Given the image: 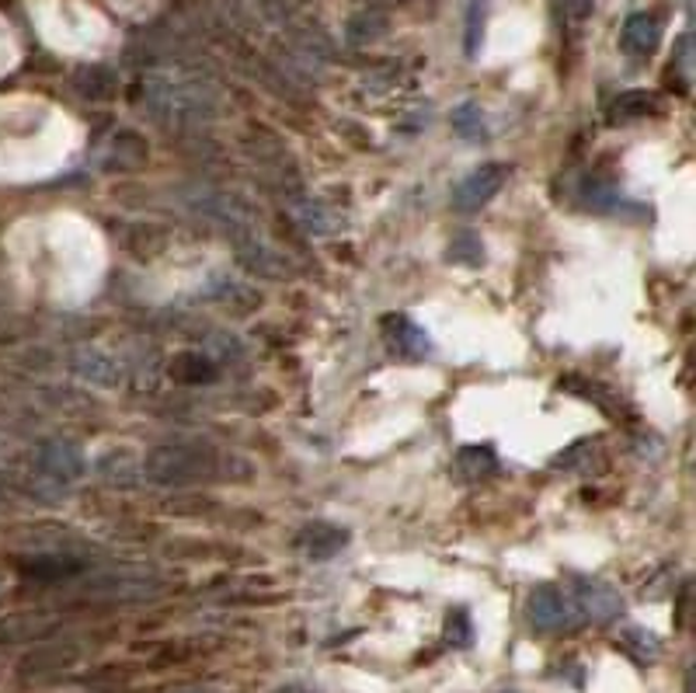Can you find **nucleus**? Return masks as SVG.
Here are the masks:
<instances>
[{
  "instance_id": "nucleus-1",
  "label": "nucleus",
  "mask_w": 696,
  "mask_h": 693,
  "mask_svg": "<svg viewBox=\"0 0 696 693\" xmlns=\"http://www.w3.org/2000/svg\"><path fill=\"white\" fill-rule=\"evenodd\" d=\"M147 470L161 485H189L209 474V461L198 450L189 446H161L147 457Z\"/></svg>"
},
{
  "instance_id": "nucleus-2",
  "label": "nucleus",
  "mask_w": 696,
  "mask_h": 693,
  "mask_svg": "<svg viewBox=\"0 0 696 693\" xmlns=\"http://www.w3.org/2000/svg\"><path fill=\"white\" fill-rule=\"evenodd\" d=\"M505 164H484L470 171L460 185H456L453 192V206L460 213H477L488 200H494V192H499L505 185Z\"/></svg>"
},
{
  "instance_id": "nucleus-3",
  "label": "nucleus",
  "mask_w": 696,
  "mask_h": 693,
  "mask_svg": "<svg viewBox=\"0 0 696 693\" xmlns=\"http://www.w3.org/2000/svg\"><path fill=\"white\" fill-rule=\"evenodd\" d=\"M38 470L49 474V478L56 481H73L84 474V457L81 450H77L73 443L67 440H53L46 443L43 450H38Z\"/></svg>"
},
{
  "instance_id": "nucleus-4",
  "label": "nucleus",
  "mask_w": 696,
  "mask_h": 693,
  "mask_svg": "<svg viewBox=\"0 0 696 693\" xmlns=\"http://www.w3.org/2000/svg\"><path fill=\"white\" fill-rule=\"evenodd\" d=\"M659 43H662V29H659V22H654L651 14L638 11V14H630L627 22H624V32H620L624 53H630V56H651L654 49H659Z\"/></svg>"
},
{
  "instance_id": "nucleus-5",
  "label": "nucleus",
  "mask_w": 696,
  "mask_h": 693,
  "mask_svg": "<svg viewBox=\"0 0 696 693\" xmlns=\"http://www.w3.org/2000/svg\"><path fill=\"white\" fill-rule=\"evenodd\" d=\"M345 544H349V533L334 523H310L300 537V550L310 561H331Z\"/></svg>"
},
{
  "instance_id": "nucleus-6",
  "label": "nucleus",
  "mask_w": 696,
  "mask_h": 693,
  "mask_svg": "<svg viewBox=\"0 0 696 693\" xmlns=\"http://www.w3.org/2000/svg\"><path fill=\"white\" fill-rule=\"evenodd\" d=\"M387 328V342L393 352H401V355H411V360H418V355H429V339H425V331L418 328L411 318H404V314H393V318L384 321Z\"/></svg>"
},
{
  "instance_id": "nucleus-7",
  "label": "nucleus",
  "mask_w": 696,
  "mask_h": 693,
  "mask_svg": "<svg viewBox=\"0 0 696 693\" xmlns=\"http://www.w3.org/2000/svg\"><path fill=\"white\" fill-rule=\"evenodd\" d=\"M571 617V606L561 597V589H536L529 597V621L536 627H564Z\"/></svg>"
},
{
  "instance_id": "nucleus-8",
  "label": "nucleus",
  "mask_w": 696,
  "mask_h": 693,
  "mask_svg": "<svg viewBox=\"0 0 696 693\" xmlns=\"http://www.w3.org/2000/svg\"><path fill=\"white\" fill-rule=\"evenodd\" d=\"M654 109H659V102H654V94H648V91H624V94L613 102L609 118H613V123H627V118L651 115Z\"/></svg>"
},
{
  "instance_id": "nucleus-9",
  "label": "nucleus",
  "mask_w": 696,
  "mask_h": 693,
  "mask_svg": "<svg viewBox=\"0 0 696 693\" xmlns=\"http://www.w3.org/2000/svg\"><path fill=\"white\" fill-rule=\"evenodd\" d=\"M449 123H453L456 133L467 136V140H481V136H484V115H481V109H477L473 102H464L460 109H456L449 115Z\"/></svg>"
},
{
  "instance_id": "nucleus-10",
  "label": "nucleus",
  "mask_w": 696,
  "mask_h": 693,
  "mask_svg": "<svg viewBox=\"0 0 696 693\" xmlns=\"http://www.w3.org/2000/svg\"><path fill=\"white\" fill-rule=\"evenodd\" d=\"M582 597H585V603L600 613H616L620 610V600H616V592L613 589H606V586H595V582H589V586H582Z\"/></svg>"
},
{
  "instance_id": "nucleus-11",
  "label": "nucleus",
  "mask_w": 696,
  "mask_h": 693,
  "mask_svg": "<svg viewBox=\"0 0 696 693\" xmlns=\"http://www.w3.org/2000/svg\"><path fill=\"white\" fill-rule=\"evenodd\" d=\"M460 467L470 474V478H481L484 470H491V467H494V453H491L488 446H470V450H464Z\"/></svg>"
},
{
  "instance_id": "nucleus-12",
  "label": "nucleus",
  "mask_w": 696,
  "mask_h": 693,
  "mask_svg": "<svg viewBox=\"0 0 696 693\" xmlns=\"http://www.w3.org/2000/svg\"><path fill=\"white\" fill-rule=\"evenodd\" d=\"M484 14H488V0H481V4H473V8H470V14H467V56H473V53H477V46H481Z\"/></svg>"
},
{
  "instance_id": "nucleus-13",
  "label": "nucleus",
  "mask_w": 696,
  "mask_h": 693,
  "mask_svg": "<svg viewBox=\"0 0 696 693\" xmlns=\"http://www.w3.org/2000/svg\"><path fill=\"white\" fill-rule=\"evenodd\" d=\"M564 4H568V11L574 18H589L592 14V0H564Z\"/></svg>"
}]
</instances>
